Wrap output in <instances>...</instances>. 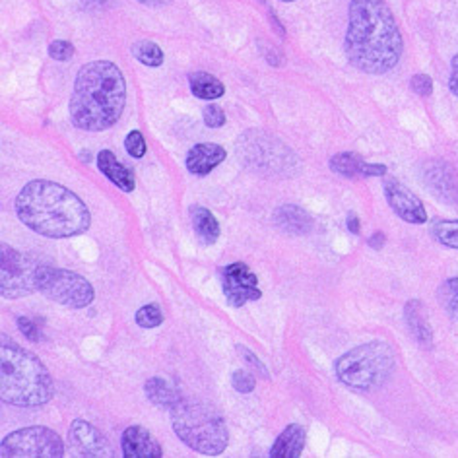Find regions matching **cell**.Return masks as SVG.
I'll use <instances>...</instances> for the list:
<instances>
[{"label":"cell","instance_id":"cell-7","mask_svg":"<svg viewBox=\"0 0 458 458\" xmlns=\"http://www.w3.org/2000/svg\"><path fill=\"white\" fill-rule=\"evenodd\" d=\"M239 157L257 174L268 177H292L300 157L288 146L262 131H249L239 140Z\"/></svg>","mask_w":458,"mask_h":458},{"label":"cell","instance_id":"cell-27","mask_svg":"<svg viewBox=\"0 0 458 458\" xmlns=\"http://www.w3.org/2000/svg\"><path fill=\"white\" fill-rule=\"evenodd\" d=\"M439 303L451 318L458 320V278H449L437 290Z\"/></svg>","mask_w":458,"mask_h":458},{"label":"cell","instance_id":"cell-33","mask_svg":"<svg viewBox=\"0 0 458 458\" xmlns=\"http://www.w3.org/2000/svg\"><path fill=\"white\" fill-rule=\"evenodd\" d=\"M202 119H204L206 127H208V129H220L225 124V113H224L222 107L208 106L202 111Z\"/></svg>","mask_w":458,"mask_h":458},{"label":"cell","instance_id":"cell-34","mask_svg":"<svg viewBox=\"0 0 458 458\" xmlns=\"http://www.w3.org/2000/svg\"><path fill=\"white\" fill-rule=\"evenodd\" d=\"M410 88L420 98H429L433 94V80L428 74H416L410 80Z\"/></svg>","mask_w":458,"mask_h":458},{"label":"cell","instance_id":"cell-16","mask_svg":"<svg viewBox=\"0 0 458 458\" xmlns=\"http://www.w3.org/2000/svg\"><path fill=\"white\" fill-rule=\"evenodd\" d=\"M330 169L342 177H385L386 165L368 164L365 159L353 152H340L330 157Z\"/></svg>","mask_w":458,"mask_h":458},{"label":"cell","instance_id":"cell-23","mask_svg":"<svg viewBox=\"0 0 458 458\" xmlns=\"http://www.w3.org/2000/svg\"><path fill=\"white\" fill-rule=\"evenodd\" d=\"M146 396L150 398L152 404L159 408H169V410L182 400L179 388L169 379H165V377H152V379H148Z\"/></svg>","mask_w":458,"mask_h":458},{"label":"cell","instance_id":"cell-2","mask_svg":"<svg viewBox=\"0 0 458 458\" xmlns=\"http://www.w3.org/2000/svg\"><path fill=\"white\" fill-rule=\"evenodd\" d=\"M14 208L18 220L33 233L66 239L88 232L91 216L84 200L53 181H31L20 191Z\"/></svg>","mask_w":458,"mask_h":458},{"label":"cell","instance_id":"cell-40","mask_svg":"<svg viewBox=\"0 0 458 458\" xmlns=\"http://www.w3.org/2000/svg\"><path fill=\"white\" fill-rule=\"evenodd\" d=\"M284 3H293V0H284Z\"/></svg>","mask_w":458,"mask_h":458},{"label":"cell","instance_id":"cell-38","mask_svg":"<svg viewBox=\"0 0 458 458\" xmlns=\"http://www.w3.org/2000/svg\"><path fill=\"white\" fill-rule=\"evenodd\" d=\"M348 229H350V232H352L353 235H358V233L361 232L360 217H358L356 214H350V216H348Z\"/></svg>","mask_w":458,"mask_h":458},{"label":"cell","instance_id":"cell-37","mask_svg":"<svg viewBox=\"0 0 458 458\" xmlns=\"http://www.w3.org/2000/svg\"><path fill=\"white\" fill-rule=\"evenodd\" d=\"M385 243H386V237L381 232H377L369 237V247H373L375 250H381L385 247Z\"/></svg>","mask_w":458,"mask_h":458},{"label":"cell","instance_id":"cell-20","mask_svg":"<svg viewBox=\"0 0 458 458\" xmlns=\"http://www.w3.org/2000/svg\"><path fill=\"white\" fill-rule=\"evenodd\" d=\"M404 317H406V325L411 332V336L416 338L420 346L431 348L433 346V328L428 320L426 307H423V303L418 300L408 301L404 307Z\"/></svg>","mask_w":458,"mask_h":458},{"label":"cell","instance_id":"cell-3","mask_svg":"<svg viewBox=\"0 0 458 458\" xmlns=\"http://www.w3.org/2000/svg\"><path fill=\"white\" fill-rule=\"evenodd\" d=\"M127 103V82L119 66L109 61L88 63L76 74L71 98V119L86 132H103L121 119Z\"/></svg>","mask_w":458,"mask_h":458},{"label":"cell","instance_id":"cell-1","mask_svg":"<svg viewBox=\"0 0 458 458\" xmlns=\"http://www.w3.org/2000/svg\"><path fill=\"white\" fill-rule=\"evenodd\" d=\"M344 51L365 74H386L400 63L404 41L385 0H352Z\"/></svg>","mask_w":458,"mask_h":458},{"label":"cell","instance_id":"cell-15","mask_svg":"<svg viewBox=\"0 0 458 458\" xmlns=\"http://www.w3.org/2000/svg\"><path fill=\"white\" fill-rule=\"evenodd\" d=\"M225 157H227V152L220 144H214V142L194 144L187 154V169L192 175L206 177L210 175L217 165L224 164Z\"/></svg>","mask_w":458,"mask_h":458},{"label":"cell","instance_id":"cell-26","mask_svg":"<svg viewBox=\"0 0 458 458\" xmlns=\"http://www.w3.org/2000/svg\"><path fill=\"white\" fill-rule=\"evenodd\" d=\"M431 233L441 245L458 250V220H435Z\"/></svg>","mask_w":458,"mask_h":458},{"label":"cell","instance_id":"cell-29","mask_svg":"<svg viewBox=\"0 0 458 458\" xmlns=\"http://www.w3.org/2000/svg\"><path fill=\"white\" fill-rule=\"evenodd\" d=\"M237 353H239V356H242L245 365H249L250 371H253L257 377H260V379H270V373L265 368V363H262L249 348H245V346H242V344H239Z\"/></svg>","mask_w":458,"mask_h":458},{"label":"cell","instance_id":"cell-18","mask_svg":"<svg viewBox=\"0 0 458 458\" xmlns=\"http://www.w3.org/2000/svg\"><path fill=\"white\" fill-rule=\"evenodd\" d=\"M426 182L441 200L458 204V182L449 165L433 164L426 174Z\"/></svg>","mask_w":458,"mask_h":458},{"label":"cell","instance_id":"cell-5","mask_svg":"<svg viewBox=\"0 0 458 458\" xmlns=\"http://www.w3.org/2000/svg\"><path fill=\"white\" fill-rule=\"evenodd\" d=\"M171 426L189 449L200 454L217 456L227 449L229 433L224 418L200 400L182 398L171 408Z\"/></svg>","mask_w":458,"mask_h":458},{"label":"cell","instance_id":"cell-19","mask_svg":"<svg viewBox=\"0 0 458 458\" xmlns=\"http://www.w3.org/2000/svg\"><path fill=\"white\" fill-rule=\"evenodd\" d=\"M98 167L103 175H106L113 185H117L124 192H132L136 187V179L129 167H124L117 156L109 150H101L98 154Z\"/></svg>","mask_w":458,"mask_h":458},{"label":"cell","instance_id":"cell-8","mask_svg":"<svg viewBox=\"0 0 458 458\" xmlns=\"http://www.w3.org/2000/svg\"><path fill=\"white\" fill-rule=\"evenodd\" d=\"M38 288L51 301L71 309H84L96 300L94 285L84 276L55 267H39Z\"/></svg>","mask_w":458,"mask_h":458},{"label":"cell","instance_id":"cell-12","mask_svg":"<svg viewBox=\"0 0 458 458\" xmlns=\"http://www.w3.org/2000/svg\"><path fill=\"white\" fill-rule=\"evenodd\" d=\"M385 199L393 212L406 224L421 225L428 222V212L423 208V202L400 181L385 177Z\"/></svg>","mask_w":458,"mask_h":458},{"label":"cell","instance_id":"cell-30","mask_svg":"<svg viewBox=\"0 0 458 458\" xmlns=\"http://www.w3.org/2000/svg\"><path fill=\"white\" fill-rule=\"evenodd\" d=\"M232 385H233V388H235L237 393L249 394V393L255 391V386H257V375H255L253 371L249 373V371L239 369V371H235L233 377H232Z\"/></svg>","mask_w":458,"mask_h":458},{"label":"cell","instance_id":"cell-9","mask_svg":"<svg viewBox=\"0 0 458 458\" xmlns=\"http://www.w3.org/2000/svg\"><path fill=\"white\" fill-rule=\"evenodd\" d=\"M38 272L36 260L6 243L0 247V293L4 300H20L39 292Z\"/></svg>","mask_w":458,"mask_h":458},{"label":"cell","instance_id":"cell-31","mask_svg":"<svg viewBox=\"0 0 458 458\" xmlns=\"http://www.w3.org/2000/svg\"><path fill=\"white\" fill-rule=\"evenodd\" d=\"M124 148H127V152L132 157H136V159L144 157L148 146H146V139L142 136V132L140 131H131L129 136H127V140H124Z\"/></svg>","mask_w":458,"mask_h":458},{"label":"cell","instance_id":"cell-35","mask_svg":"<svg viewBox=\"0 0 458 458\" xmlns=\"http://www.w3.org/2000/svg\"><path fill=\"white\" fill-rule=\"evenodd\" d=\"M18 327L21 330V335H24L30 342H39L41 340V330L38 328V325L33 323L31 318L18 317Z\"/></svg>","mask_w":458,"mask_h":458},{"label":"cell","instance_id":"cell-24","mask_svg":"<svg viewBox=\"0 0 458 458\" xmlns=\"http://www.w3.org/2000/svg\"><path fill=\"white\" fill-rule=\"evenodd\" d=\"M189 86L192 96L204 101L220 99L225 94V86L208 72H192L189 76Z\"/></svg>","mask_w":458,"mask_h":458},{"label":"cell","instance_id":"cell-39","mask_svg":"<svg viewBox=\"0 0 458 458\" xmlns=\"http://www.w3.org/2000/svg\"><path fill=\"white\" fill-rule=\"evenodd\" d=\"M139 3L148 4V6H157V4H164L165 0H139Z\"/></svg>","mask_w":458,"mask_h":458},{"label":"cell","instance_id":"cell-28","mask_svg":"<svg viewBox=\"0 0 458 458\" xmlns=\"http://www.w3.org/2000/svg\"><path fill=\"white\" fill-rule=\"evenodd\" d=\"M164 323V313L162 309L157 305L150 303V305H144L142 309L136 311V325L142 327V328H156Z\"/></svg>","mask_w":458,"mask_h":458},{"label":"cell","instance_id":"cell-21","mask_svg":"<svg viewBox=\"0 0 458 458\" xmlns=\"http://www.w3.org/2000/svg\"><path fill=\"white\" fill-rule=\"evenodd\" d=\"M305 446V429L300 423H292V426L282 431L276 443L272 445L270 458H300Z\"/></svg>","mask_w":458,"mask_h":458},{"label":"cell","instance_id":"cell-11","mask_svg":"<svg viewBox=\"0 0 458 458\" xmlns=\"http://www.w3.org/2000/svg\"><path fill=\"white\" fill-rule=\"evenodd\" d=\"M225 300L232 307H243L249 301H257L262 297L259 290V278L245 262H233L220 270Z\"/></svg>","mask_w":458,"mask_h":458},{"label":"cell","instance_id":"cell-25","mask_svg":"<svg viewBox=\"0 0 458 458\" xmlns=\"http://www.w3.org/2000/svg\"><path fill=\"white\" fill-rule=\"evenodd\" d=\"M131 51H132L134 59L148 68H157V66H162L165 61V55H164L162 47H159V45L154 41H146V39L136 41Z\"/></svg>","mask_w":458,"mask_h":458},{"label":"cell","instance_id":"cell-17","mask_svg":"<svg viewBox=\"0 0 458 458\" xmlns=\"http://www.w3.org/2000/svg\"><path fill=\"white\" fill-rule=\"evenodd\" d=\"M274 224H276L280 229H284L285 233H292V235H305L311 232L315 225L313 217L309 216L301 206H295V204L280 206V208L274 212Z\"/></svg>","mask_w":458,"mask_h":458},{"label":"cell","instance_id":"cell-4","mask_svg":"<svg viewBox=\"0 0 458 458\" xmlns=\"http://www.w3.org/2000/svg\"><path fill=\"white\" fill-rule=\"evenodd\" d=\"M55 383L45 363L6 335L0 340V398L18 408L51 403Z\"/></svg>","mask_w":458,"mask_h":458},{"label":"cell","instance_id":"cell-13","mask_svg":"<svg viewBox=\"0 0 458 458\" xmlns=\"http://www.w3.org/2000/svg\"><path fill=\"white\" fill-rule=\"evenodd\" d=\"M68 439H71V445L74 446V451L80 456H86V458L113 456V449L107 443L106 435L86 420H76L72 423L71 431H68Z\"/></svg>","mask_w":458,"mask_h":458},{"label":"cell","instance_id":"cell-14","mask_svg":"<svg viewBox=\"0 0 458 458\" xmlns=\"http://www.w3.org/2000/svg\"><path fill=\"white\" fill-rule=\"evenodd\" d=\"M124 458H162V446H159L146 428L131 426L123 431L121 437Z\"/></svg>","mask_w":458,"mask_h":458},{"label":"cell","instance_id":"cell-6","mask_svg":"<svg viewBox=\"0 0 458 458\" xmlns=\"http://www.w3.org/2000/svg\"><path fill=\"white\" fill-rule=\"evenodd\" d=\"M396 356L386 342L361 344L336 361V377L356 391L369 393L383 386L394 371Z\"/></svg>","mask_w":458,"mask_h":458},{"label":"cell","instance_id":"cell-22","mask_svg":"<svg viewBox=\"0 0 458 458\" xmlns=\"http://www.w3.org/2000/svg\"><path fill=\"white\" fill-rule=\"evenodd\" d=\"M191 222L194 227V233L200 239V243L204 245H212L217 242V237H220V222L216 220V216L208 210L204 208V206L194 204L191 206Z\"/></svg>","mask_w":458,"mask_h":458},{"label":"cell","instance_id":"cell-36","mask_svg":"<svg viewBox=\"0 0 458 458\" xmlns=\"http://www.w3.org/2000/svg\"><path fill=\"white\" fill-rule=\"evenodd\" d=\"M449 88L453 94L458 98V55L453 56L451 61V78H449Z\"/></svg>","mask_w":458,"mask_h":458},{"label":"cell","instance_id":"cell-32","mask_svg":"<svg viewBox=\"0 0 458 458\" xmlns=\"http://www.w3.org/2000/svg\"><path fill=\"white\" fill-rule=\"evenodd\" d=\"M49 56L55 61H61V63L71 61L74 56V45L71 41L56 39L49 45Z\"/></svg>","mask_w":458,"mask_h":458},{"label":"cell","instance_id":"cell-10","mask_svg":"<svg viewBox=\"0 0 458 458\" xmlns=\"http://www.w3.org/2000/svg\"><path fill=\"white\" fill-rule=\"evenodd\" d=\"M3 458H63L64 441L49 428H26L6 435L0 443Z\"/></svg>","mask_w":458,"mask_h":458}]
</instances>
